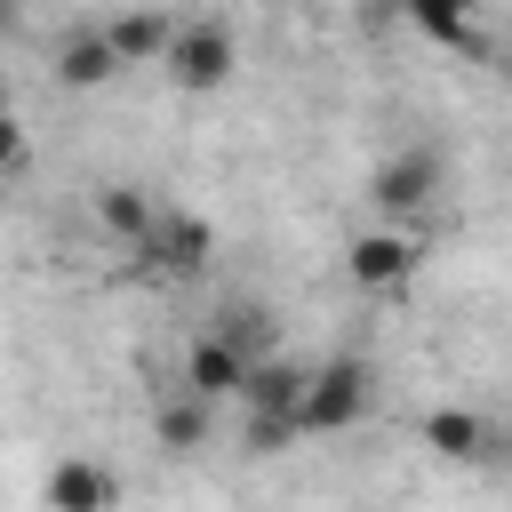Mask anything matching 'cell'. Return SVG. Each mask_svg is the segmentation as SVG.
Listing matches in <instances>:
<instances>
[{
    "label": "cell",
    "instance_id": "obj_1",
    "mask_svg": "<svg viewBox=\"0 0 512 512\" xmlns=\"http://www.w3.org/2000/svg\"><path fill=\"white\" fill-rule=\"evenodd\" d=\"M376 400V368L360 352H336L320 368H304V400H296V432H352Z\"/></svg>",
    "mask_w": 512,
    "mask_h": 512
},
{
    "label": "cell",
    "instance_id": "obj_10",
    "mask_svg": "<svg viewBox=\"0 0 512 512\" xmlns=\"http://www.w3.org/2000/svg\"><path fill=\"white\" fill-rule=\"evenodd\" d=\"M112 72H120V56H112L104 24H80V32L56 40V80H64V88H104Z\"/></svg>",
    "mask_w": 512,
    "mask_h": 512
},
{
    "label": "cell",
    "instance_id": "obj_13",
    "mask_svg": "<svg viewBox=\"0 0 512 512\" xmlns=\"http://www.w3.org/2000/svg\"><path fill=\"white\" fill-rule=\"evenodd\" d=\"M152 432H160V448H168V456H192V448L208 440V408H200L192 392H176V400L152 416Z\"/></svg>",
    "mask_w": 512,
    "mask_h": 512
},
{
    "label": "cell",
    "instance_id": "obj_16",
    "mask_svg": "<svg viewBox=\"0 0 512 512\" xmlns=\"http://www.w3.org/2000/svg\"><path fill=\"white\" fill-rule=\"evenodd\" d=\"M496 72H504V80H512V48H504V64H496Z\"/></svg>",
    "mask_w": 512,
    "mask_h": 512
},
{
    "label": "cell",
    "instance_id": "obj_3",
    "mask_svg": "<svg viewBox=\"0 0 512 512\" xmlns=\"http://www.w3.org/2000/svg\"><path fill=\"white\" fill-rule=\"evenodd\" d=\"M160 64H168V80H176L184 96H208V88H224V80L240 72V40H232V24H216V16H184Z\"/></svg>",
    "mask_w": 512,
    "mask_h": 512
},
{
    "label": "cell",
    "instance_id": "obj_12",
    "mask_svg": "<svg viewBox=\"0 0 512 512\" xmlns=\"http://www.w3.org/2000/svg\"><path fill=\"white\" fill-rule=\"evenodd\" d=\"M104 40H112V56H120V64H144V56H168L176 16H112V24H104Z\"/></svg>",
    "mask_w": 512,
    "mask_h": 512
},
{
    "label": "cell",
    "instance_id": "obj_9",
    "mask_svg": "<svg viewBox=\"0 0 512 512\" xmlns=\"http://www.w3.org/2000/svg\"><path fill=\"white\" fill-rule=\"evenodd\" d=\"M424 448L448 456V464H480V456L496 448V432H488L480 408H432V416H424Z\"/></svg>",
    "mask_w": 512,
    "mask_h": 512
},
{
    "label": "cell",
    "instance_id": "obj_11",
    "mask_svg": "<svg viewBox=\"0 0 512 512\" xmlns=\"http://www.w3.org/2000/svg\"><path fill=\"white\" fill-rule=\"evenodd\" d=\"M96 224H104V232H112V240L136 256V248L152 240L160 208H152V192H144V184H104V192H96Z\"/></svg>",
    "mask_w": 512,
    "mask_h": 512
},
{
    "label": "cell",
    "instance_id": "obj_4",
    "mask_svg": "<svg viewBox=\"0 0 512 512\" xmlns=\"http://www.w3.org/2000/svg\"><path fill=\"white\" fill-rule=\"evenodd\" d=\"M208 256H216V224L192 216V208H160L152 240L136 248V264H144V272H168V280H192Z\"/></svg>",
    "mask_w": 512,
    "mask_h": 512
},
{
    "label": "cell",
    "instance_id": "obj_5",
    "mask_svg": "<svg viewBox=\"0 0 512 512\" xmlns=\"http://www.w3.org/2000/svg\"><path fill=\"white\" fill-rule=\"evenodd\" d=\"M344 272H352V288L384 296V288H400V280L416 272V240H408V232H392V224H376V232H352V248H344Z\"/></svg>",
    "mask_w": 512,
    "mask_h": 512
},
{
    "label": "cell",
    "instance_id": "obj_7",
    "mask_svg": "<svg viewBox=\"0 0 512 512\" xmlns=\"http://www.w3.org/2000/svg\"><path fill=\"white\" fill-rule=\"evenodd\" d=\"M40 504H48V512H112V472H104L96 456H56Z\"/></svg>",
    "mask_w": 512,
    "mask_h": 512
},
{
    "label": "cell",
    "instance_id": "obj_14",
    "mask_svg": "<svg viewBox=\"0 0 512 512\" xmlns=\"http://www.w3.org/2000/svg\"><path fill=\"white\" fill-rule=\"evenodd\" d=\"M408 24H416L424 40H440V48H480V16H472V8H432V0H416Z\"/></svg>",
    "mask_w": 512,
    "mask_h": 512
},
{
    "label": "cell",
    "instance_id": "obj_2",
    "mask_svg": "<svg viewBox=\"0 0 512 512\" xmlns=\"http://www.w3.org/2000/svg\"><path fill=\"white\" fill-rule=\"evenodd\" d=\"M440 184H448L440 144H400V152L376 160V176H368V208H376L384 224H400V216H424V208L440 200Z\"/></svg>",
    "mask_w": 512,
    "mask_h": 512
},
{
    "label": "cell",
    "instance_id": "obj_15",
    "mask_svg": "<svg viewBox=\"0 0 512 512\" xmlns=\"http://www.w3.org/2000/svg\"><path fill=\"white\" fill-rule=\"evenodd\" d=\"M24 160V128H16V112H0V176Z\"/></svg>",
    "mask_w": 512,
    "mask_h": 512
},
{
    "label": "cell",
    "instance_id": "obj_6",
    "mask_svg": "<svg viewBox=\"0 0 512 512\" xmlns=\"http://www.w3.org/2000/svg\"><path fill=\"white\" fill-rule=\"evenodd\" d=\"M240 384H248V352L216 328V336H200L192 352H184V392L200 400V408H216V400H240Z\"/></svg>",
    "mask_w": 512,
    "mask_h": 512
},
{
    "label": "cell",
    "instance_id": "obj_8",
    "mask_svg": "<svg viewBox=\"0 0 512 512\" xmlns=\"http://www.w3.org/2000/svg\"><path fill=\"white\" fill-rule=\"evenodd\" d=\"M240 400H248V416H264V424H296V400H304V368L296 360H248V384H240Z\"/></svg>",
    "mask_w": 512,
    "mask_h": 512
}]
</instances>
